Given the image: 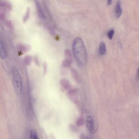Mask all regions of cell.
<instances>
[{
  "mask_svg": "<svg viewBox=\"0 0 139 139\" xmlns=\"http://www.w3.org/2000/svg\"><path fill=\"white\" fill-rule=\"evenodd\" d=\"M74 56L77 63L84 65L87 62V54L86 49L82 39L79 37L74 40L72 45Z\"/></svg>",
  "mask_w": 139,
  "mask_h": 139,
  "instance_id": "obj_1",
  "label": "cell"
},
{
  "mask_svg": "<svg viewBox=\"0 0 139 139\" xmlns=\"http://www.w3.org/2000/svg\"><path fill=\"white\" fill-rule=\"evenodd\" d=\"M12 75L13 84L15 92L17 95L20 96L22 92L23 84L20 74L15 67L12 68Z\"/></svg>",
  "mask_w": 139,
  "mask_h": 139,
  "instance_id": "obj_2",
  "label": "cell"
},
{
  "mask_svg": "<svg viewBox=\"0 0 139 139\" xmlns=\"http://www.w3.org/2000/svg\"><path fill=\"white\" fill-rule=\"evenodd\" d=\"M86 123L88 130L91 134L94 135L97 132L98 124L93 116H88L86 121Z\"/></svg>",
  "mask_w": 139,
  "mask_h": 139,
  "instance_id": "obj_3",
  "label": "cell"
},
{
  "mask_svg": "<svg viewBox=\"0 0 139 139\" xmlns=\"http://www.w3.org/2000/svg\"><path fill=\"white\" fill-rule=\"evenodd\" d=\"M68 98L72 101L76 103L78 99V91L75 88H71L69 89L67 93Z\"/></svg>",
  "mask_w": 139,
  "mask_h": 139,
  "instance_id": "obj_4",
  "label": "cell"
},
{
  "mask_svg": "<svg viewBox=\"0 0 139 139\" xmlns=\"http://www.w3.org/2000/svg\"><path fill=\"white\" fill-rule=\"evenodd\" d=\"M60 82L62 90H68L71 88V84L67 79L62 78L61 79Z\"/></svg>",
  "mask_w": 139,
  "mask_h": 139,
  "instance_id": "obj_5",
  "label": "cell"
},
{
  "mask_svg": "<svg viewBox=\"0 0 139 139\" xmlns=\"http://www.w3.org/2000/svg\"><path fill=\"white\" fill-rule=\"evenodd\" d=\"M122 13V10L121 2L118 1L116 4L115 7V14L116 17L118 18L121 17Z\"/></svg>",
  "mask_w": 139,
  "mask_h": 139,
  "instance_id": "obj_6",
  "label": "cell"
},
{
  "mask_svg": "<svg viewBox=\"0 0 139 139\" xmlns=\"http://www.w3.org/2000/svg\"><path fill=\"white\" fill-rule=\"evenodd\" d=\"M71 71L72 77L76 82L78 83L79 82V78L77 72L76 70L73 67L71 68Z\"/></svg>",
  "mask_w": 139,
  "mask_h": 139,
  "instance_id": "obj_7",
  "label": "cell"
},
{
  "mask_svg": "<svg viewBox=\"0 0 139 139\" xmlns=\"http://www.w3.org/2000/svg\"><path fill=\"white\" fill-rule=\"evenodd\" d=\"M106 47L105 43L103 42H102L99 45V53L101 55H104L106 53Z\"/></svg>",
  "mask_w": 139,
  "mask_h": 139,
  "instance_id": "obj_8",
  "label": "cell"
},
{
  "mask_svg": "<svg viewBox=\"0 0 139 139\" xmlns=\"http://www.w3.org/2000/svg\"><path fill=\"white\" fill-rule=\"evenodd\" d=\"M65 59L72 62L73 59L72 53L70 50L68 49H66L64 52Z\"/></svg>",
  "mask_w": 139,
  "mask_h": 139,
  "instance_id": "obj_9",
  "label": "cell"
},
{
  "mask_svg": "<svg viewBox=\"0 0 139 139\" xmlns=\"http://www.w3.org/2000/svg\"><path fill=\"white\" fill-rule=\"evenodd\" d=\"M35 3L38 14L39 17L43 18H45V16L43 12L41 6L39 4V3L37 1H36Z\"/></svg>",
  "mask_w": 139,
  "mask_h": 139,
  "instance_id": "obj_10",
  "label": "cell"
},
{
  "mask_svg": "<svg viewBox=\"0 0 139 139\" xmlns=\"http://www.w3.org/2000/svg\"><path fill=\"white\" fill-rule=\"evenodd\" d=\"M7 54L5 51L4 44L3 43H1V57L3 59H5L6 57Z\"/></svg>",
  "mask_w": 139,
  "mask_h": 139,
  "instance_id": "obj_11",
  "label": "cell"
},
{
  "mask_svg": "<svg viewBox=\"0 0 139 139\" xmlns=\"http://www.w3.org/2000/svg\"><path fill=\"white\" fill-rule=\"evenodd\" d=\"M85 123V121L84 118L82 116L79 117L77 120L76 124L78 127H81L83 126Z\"/></svg>",
  "mask_w": 139,
  "mask_h": 139,
  "instance_id": "obj_12",
  "label": "cell"
},
{
  "mask_svg": "<svg viewBox=\"0 0 139 139\" xmlns=\"http://www.w3.org/2000/svg\"><path fill=\"white\" fill-rule=\"evenodd\" d=\"M29 139H39L37 132L34 129L31 130Z\"/></svg>",
  "mask_w": 139,
  "mask_h": 139,
  "instance_id": "obj_13",
  "label": "cell"
},
{
  "mask_svg": "<svg viewBox=\"0 0 139 139\" xmlns=\"http://www.w3.org/2000/svg\"><path fill=\"white\" fill-rule=\"evenodd\" d=\"M72 62L65 59L62 63V66L65 67H70Z\"/></svg>",
  "mask_w": 139,
  "mask_h": 139,
  "instance_id": "obj_14",
  "label": "cell"
},
{
  "mask_svg": "<svg viewBox=\"0 0 139 139\" xmlns=\"http://www.w3.org/2000/svg\"><path fill=\"white\" fill-rule=\"evenodd\" d=\"M69 127L71 131L73 132H77L78 131V128L74 124H71L69 126Z\"/></svg>",
  "mask_w": 139,
  "mask_h": 139,
  "instance_id": "obj_15",
  "label": "cell"
},
{
  "mask_svg": "<svg viewBox=\"0 0 139 139\" xmlns=\"http://www.w3.org/2000/svg\"><path fill=\"white\" fill-rule=\"evenodd\" d=\"M31 61V58L30 56H27L24 58V62L25 64L27 65L30 64Z\"/></svg>",
  "mask_w": 139,
  "mask_h": 139,
  "instance_id": "obj_16",
  "label": "cell"
},
{
  "mask_svg": "<svg viewBox=\"0 0 139 139\" xmlns=\"http://www.w3.org/2000/svg\"><path fill=\"white\" fill-rule=\"evenodd\" d=\"M114 33V31L113 29L110 30L107 33V36L109 39H112Z\"/></svg>",
  "mask_w": 139,
  "mask_h": 139,
  "instance_id": "obj_17",
  "label": "cell"
},
{
  "mask_svg": "<svg viewBox=\"0 0 139 139\" xmlns=\"http://www.w3.org/2000/svg\"><path fill=\"white\" fill-rule=\"evenodd\" d=\"M30 11L29 9L28 8L27 9V11L26 13L23 18V22H26L28 19L29 18V14H30Z\"/></svg>",
  "mask_w": 139,
  "mask_h": 139,
  "instance_id": "obj_18",
  "label": "cell"
},
{
  "mask_svg": "<svg viewBox=\"0 0 139 139\" xmlns=\"http://www.w3.org/2000/svg\"><path fill=\"white\" fill-rule=\"evenodd\" d=\"M47 64L46 62H45L43 64V75L45 76L47 72Z\"/></svg>",
  "mask_w": 139,
  "mask_h": 139,
  "instance_id": "obj_19",
  "label": "cell"
},
{
  "mask_svg": "<svg viewBox=\"0 0 139 139\" xmlns=\"http://www.w3.org/2000/svg\"><path fill=\"white\" fill-rule=\"evenodd\" d=\"M79 139H90L88 137L84 134H82L79 137Z\"/></svg>",
  "mask_w": 139,
  "mask_h": 139,
  "instance_id": "obj_20",
  "label": "cell"
},
{
  "mask_svg": "<svg viewBox=\"0 0 139 139\" xmlns=\"http://www.w3.org/2000/svg\"><path fill=\"white\" fill-rule=\"evenodd\" d=\"M112 3V1L111 0H108L107 1V4L109 5H111Z\"/></svg>",
  "mask_w": 139,
  "mask_h": 139,
  "instance_id": "obj_21",
  "label": "cell"
},
{
  "mask_svg": "<svg viewBox=\"0 0 139 139\" xmlns=\"http://www.w3.org/2000/svg\"><path fill=\"white\" fill-rule=\"evenodd\" d=\"M137 77L138 78H139V68H138V69Z\"/></svg>",
  "mask_w": 139,
  "mask_h": 139,
  "instance_id": "obj_22",
  "label": "cell"
}]
</instances>
